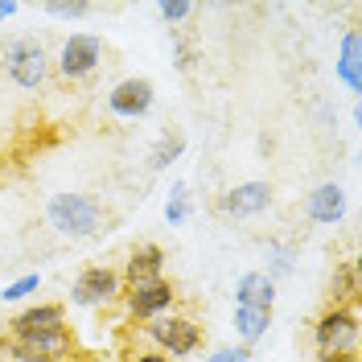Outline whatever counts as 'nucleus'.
Masks as SVG:
<instances>
[{
    "label": "nucleus",
    "mask_w": 362,
    "mask_h": 362,
    "mask_svg": "<svg viewBox=\"0 0 362 362\" xmlns=\"http://www.w3.org/2000/svg\"><path fill=\"white\" fill-rule=\"evenodd\" d=\"M157 17L165 25H181V21H189V17H194V4H189V0H160Z\"/></svg>",
    "instance_id": "nucleus-22"
},
{
    "label": "nucleus",
    "mask_w": 362,
    "mask_h": 362,
    "mask_svg": "<svg viewBox=\"0 0 362 362\" xmlns=\"http://www.w3.org/2000/svg\"><path fill=\"white\" fill-rule=\"evenodd\" d=\"M165 247L160 243H140V247L128 251V259H124V272H119V280H124V288H132V284H148V280H160L165 276Z\"/></svg>",
    "instance_id": "nucleus-10"
},
{
    "label": "nucleus",
    "mask_w": 362,
    "mask_h": 362,
    "mask_svg": "<svg viewBox=\"0 0 362 362\" xmlns=\"http://www.w3.org/2000/svg\"><path fill=\"white\" fill-rule=\"evenodd\" d=\"M140 334L153 341V350H160L165 358H189L202 350V325L189 313H165L148 325H140Z\"/></svg>",
    "instance_id": "nucleus-4"
},
{
    "label": "nucleus",
    "mask_w": 362,
    "mask_h": 362,
    "mask_svg": "<svg viewBox=\"0 0 362 362\" xmlns=\"http://www.w3.org/2000/svg\"><path fill=\"white\" fill-rule=\"evenodd\" d=\"M124 300V313L140 321V325H148V321H157V317L173 313V305H177V288H173V280H148V284H132V288H124L119 293Z\"/></svg>",
    "instance_id": "nucleus-7"
},
{
    "label": "nucleus",
    "mask_w": 362,
    "mask_h": 362,
    "mask_svg": "<svg viewBox=\"0 0 362 362\" xmlns=\"http://www.w3.org/2000/svg\"><path fill=\"white\" fill-rule=\"evenodd\" d=\"M173 54H177V70H181V74H189V70H194V62H198L194 45H185L177 33H173Z\"/></svg>",
    "instance_id": "nucleus-24"
},
{
    "label": "nucleus",
    "mask_w": 362,
    "mask_h": 362,
    "mask_svg": "<svg viewBox=\"0 0 362 362\" xmlns=\"http://www.w3.org/2000/svg\"><path fill=\"white\" fill-rule=\"evenodd\" d=\"M66 325V305L58 300H42V305H25L21 313L8 321V334H42V329H58Z\"/></svg>",
    "instance_id": "nucleus-12"
},
{
    "label": "nucleus",
    "mask_w": 362,
    "mask_h": 362,
    "mask_svg": "<svg viewBox=\"0 0 362 362\" xmlns=\"http://www.w3.org/2000/svg\"><path fill=\"white\" fill-rule=\"evenodd\" d=\"M362 280H358V259H341L329 276V305H358Z\"/></svg>",
    "instance_id": "nucleus-15"
},
{
    "label": "nucleus",
    "mask_w": 362,
    "mask_h": 362,
    "mask_svg": "<svg viewBox=\"0 0 362 362\" xmlns=\"http://www.w3.org/2000/svg\"><path fill=\"white\" fill-rule=\"evenodd\" d=\"M0 66L8 74V83H17L21 90H37L49 83L54 58L45 54V45L37 37H8L0 49Z\"/></svg>",
    "instance_id": "nucleus-2"
},
{
    "label": "nucleus",
    "mask_w": 362,
    "mask_h": 362,
    "mask_svg": "<svg viewBox=\"0 0 362 362\" xmlns=\"http://www.w3.org/2000/svg\"><path fill=\"white\" fill-rule=\"evenodd\" d=\"M78 362H107V358H103V354H83Z\"/></svg>",
    "instance_id": "nucleus-28"
},
{
    "label": "nucleus",
    "mask_w": 362,
    "mask_h": 362,
    "mask_svg": "<svg viewBox=\"0 0 362 362\" xmlns=\"http://www.w3.org/2000/svg\"><path fill=\"white\" fill-rule=\"evenodd\" d=\"M317 362H358V354H317Z\"/></svg>",
    "instance_id": "nucleus-27"
},
{
    "label": "nucleus",
    "mask_w": 362,
    "mask_h": 362,
    "mask_svg": "<svg viewBox=\"0 0 362 362\" xmlns=\"http://www.w3.org/2000/svg\"><path fill=\"white\" fill-rule=\"evenodd\" d=\"M45 223L54 226L58 235H66V239H90V235H99L107 226V210L95 202L90 194L62 189V194H49Z\"/></svg>",
    "instance_id": "nucleus-1"
},
{
    "label": "nucleus",
    "mask_w": 362,
    "mask_h": 362,
    "mask_svg": "<svg viewBox=\"0 0 362 362\" xmlns=\"http://www.w3.org/2000/svg\"><path fill=\"white\" fill-rule=\"evenodd\" d=\"M305 214L317 226H338L346 218V189H341L338 181H321L313 194L305 198Z\"/></svg>",
    "instance_id": "nucleus-11"
},
{
    "label": "nucleus",
    "mask_w": 362,
    "mask_h": 362,
    "mask_svg": "<svg viewBox=\"0 0 362 362\" xmlns=\"http://www.w3.org/2000/svg\"><path fill=\"white\" fill-rule=\"evenodd\" d=\"M17 13H21V4H17V0H0V25L8 21V17H17Z\"/></svg>",
    "instance_id": "nucleus-26"
},
{
    "label": "nucleus",
    "mask_w": 362,
    "mask_h": 362,
    "mask_svg": "<svg viewBox=\"0 0 362 362\" xmlns=\"http://www.w3.org/2000/svg\"><path fill=\"white\" fill-rule=\"evenodd\" d=\"M181 153H185V136H181L177 128H169V132H160L157 144L148 148V169L160 173V169H169L173 160H181Z\"/></svg>",
    "instance_id": "nucleus-17"
},
{
    "label": "nucleus",
    "mask_w": 362,
    "mask_h": 362,
    "mask_svg": "<svg viewBox=\"0 0 362 362\" xmlns=\"http://www.w3.org/2000/svg\"><path fill=\"white\" fill-rule=\"evenodd\" d=\"M128 362H173V358H165L160 350H136V354H128Z\"/></svg>",
    "instance_id": "nucleus-25"
},
{
    "label": "nucleus",
    "mask_w": 362,
    "mask_h": 362,
    "mask_svg": "<svg viewBox=\"0 0 362 362\" xmlns=\"http://www.w3.org/2000/svg\"><path fill=\"white\" fill-rule=\"evenodd\" d=\"M189 214H194V194H189L185 181H177V185L169 189V198H165V223L181 226V223H189Z\"/></svg>",
    "instance_id": "nucleus-19"
},
{
    "label": "nucleus",
    "mask_w": 362,
    "mask_h": 362,
    "mask_svg": "<svg viewBox=\"0 0 362 362\" xmlns=\"http://www.w3.org/2000/svg\"><path fill=\"white\" fill-rule=\"evenodd\" d=\"M202 362H251V350H247V346H223V350L206 354Z\"/></svg>",
    "instance_id": "nucleus-23"
},
{
    "label": "nucleus",
    "mask_w": 362,
    "mask_h": 362,
    "mask_svg": "<svg viewBox=\"0 0 362 362\" xmlns=\"http://www.w3.org/2000/svg\"><path fill=\"white\" fill-rule=\"evenodd\" d=\"M334 74L341 78V87L350 90V95H362V37H358V29H346L341 33V54H338Z\"/></svg>",
    "instance_id": "nucleus-13"
},
{
    "label": "nucleus",
    "mask_w": 362,
    "mask_h": 362,
    "mask_svg": "<svg viewBox=\"0 0 362 362\" xmlns=\"http://www.w3.org/2000/svg\"><path fill=\"white\" fill-rule=\"evenodd\" d=\"M218 214L223 218H259L272 206V185L268 181H239L226 194H218Z\"/></svg>",
    "instance_id": "nucleus-8"
},
{
    "label": "nucleus",
    "mask_w": 362,
    "mask_h": 362,
    "mask_svg": "<svg viewBox=\"0 0 362 362\" xmlns=\"http://www.w3.org/2000/svg\"><path fill=\"white\" fill-rule=\"evenodd\" d=\"M235 305L239 309H272L276 305V284L264 272H243L235 284Z\"/></svg>",
    "instance_id": "nucleus-14"
},
{
    "label": "nucleus",
    "mask_w": 362,
    "mask_h": 362,
    "mask_svg": "<svg viewBox=\"0 0 362 362\" xmlns=\"http://www.w3.org/2000/svg\"><path fill=\"white\" fill-rule=\"evenodd\" d=\"M37 288H42V272H25V276L8 280V284L0 288V305H25Z\"/></svg>",
    "instance_id": "nucleus-20"
},
{
    "label": "nucleus",
    "mask_w": 362,
    "mask_h": 362,
    "mask_svg": "<svg viewBox=\"0 0 362 362\" xmlns=\"http://www.w3.org/2000/svg\"><path fill=\"white\" fill-rule=\"evenodd\" d=\"M153 103H157V87L148 78H124L107 95V112L119 115V119H144L153 112Z\"/></svg>",
    "instance_id": "nucleus-9"
},
{
    "label": "nucleus",
    "mask_w": 362,
    "mask_h": 362,
    "mask_svg": "<svg viewBox=\"0 0 362 362\" xmlns=\"http://www.w3.org/2000/svg\"><path fill=\"white\" fill-rule=\"evenodd\" d=\"M87 13V0H45V17H54V21H83Z\"/></svg>",
    "instance_id": "nucleus-21"
},
{
    "label": "nucleus",
    "mask_w": 362,
    "mask_h": 362,
    "mask_svg": "<svg viewBox=\"0 0 362 362\" xmlns=\"http://www.w3.org/2000/svg\"><path fill=\"white\" fill-rule=\"evenodd\" d=\"M103 37L99 33H70L66 42L58 45V58H54V70L66 78V83H83L95 70L103 66Z\"/></svg>",
    "instance_id": "nucleus-5"
},
{
    "label": "nucleus",
    "mask_w": 362,
    "mask_h": 362,
    "mask_svg": "<svg viewBox=\"0 0 362 362\" xmlns=\"http://www.w3.org/2000/svg\"><path fill=\"white\" fill-rule=\"evenodd\" d=\"M358 305H329L313 321V350L317 354H358Z\"/></svg>",
    "instance_id": "nucleus-3"
},
{
    "label": "nucleus",
    "mask_w": 362,
    "mask_h": 362,
    "mask_svg": "<svg viewBox=\"0 0 362 362\" xmlns=\"http://www.w3.org/2000/svg\"><path fill=\"white\" fill-rule=\"evenodd\" d=\"M296 272V251H293V243H280V239H272L268 243V276L272 284H280V280H288Z\"/></svg>",
    "instance_id": "nucleus-18"
},
{
    "label": "nucleus",
    "mask_w": 362,
    "mask_h": 362,
    "mask_svg": "<svg viewBox=\"0 0 362 362\" xmlns=\"http://www.w3.org/2000/svg\"><path fill=\"white\" fill-rule=\"evenodd\" d=\"M272 329V309H239L235 305V334H239V346H255L264 341Z\"/></svg>",
    "instance_id": "nucleus-16"
},
{
    "label": "nucleus",
    "mask_w": 362,
    "mask_h": 362,
    "mask_svg": "<svg viewBox=\"0 0 362 362\" xmlns=\"http://www.w3.org/2000/svg\"><path fill=\"white\" fill-rule=\"evenodd\" d=\"M124 293V280H119V272L107 268V264H90L74 276V284H70V305H78V309H107L115 305Z\"/></svg>",
    "instance_id": "nucleus-6"
}]
</instances>
